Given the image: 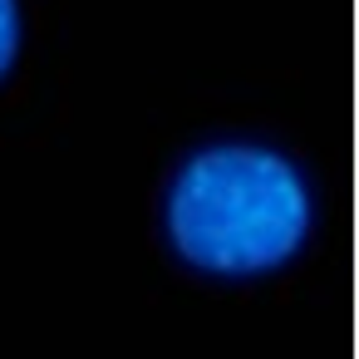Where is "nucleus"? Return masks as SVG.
Segmentation results:
<instances>
[{
    "mask_svg": "<svg viewBox=\"0 0 359 359\" xmlns=\"http://www.w3.org/2000/svg\"><path fill=\"white\" fill-rule=\"evenodd\" d=\"M315 222L290 158L261 143H212L168 182L163 226L172 251L207 276H266L285 266Z\"/></svg>",
    "mask_w": 359,
    "mask_h": 359,
    "instance_id": "obj_1",
    "label": "nucleus"
},
{
    "mask_svg": "<svg viewBox=\"0 0 359 359\" xmlns=\"http://www.w3.org/2000/svg\"><path fill=\"white\" fill-rule=\"evenodd\" d=\"M20 55V6L15 0H0V79Z\"/></svg>",
    "mask_w": 359,
    "mask_h": 359,
    "instance_id": "obj_2",
    "label": "nucleus"
}]
</instances>
